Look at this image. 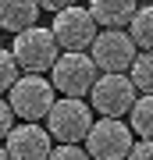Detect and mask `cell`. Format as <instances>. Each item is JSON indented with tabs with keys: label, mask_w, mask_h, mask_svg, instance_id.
<instances>
[{
	"label": "cell",
	"mask_w": 153,
	"mask_h": 160,
	"mask_svg": "<svg viewBox=\"0 0 153 160\" xmlns=\"http://www.w3.org/2000/svg\"><path fill=\"white\" fill-rule=\"evenodd\" d=\"M39 18V4L36 0H0V29L7 32H25Z\"/></svg>",
	"instance_id": "11"
},
{
	"label": "cell",
	"mask_w": 153,
	"mask_h": 160,
	"mask_svg": "<svg viewBox=\"0 0 153 160\" xmlns=\"http://www.w3.org/2000/svg\"><path fill=\"white\" fill-rule=\"evenodd\" d=\"M132 128L121 118H100L93 121L89 135H85V153L93 160H125L132 149Z\"/></svg>",
	"instance_id": "6"
},
{
	"label": "cell",
	"mask_w": 153,
	"mask_h": 160,
	"mask_svg": "<svg viewBox=\"0 0 153 160\" xmlns=\"http://www.w3.org/2000/svg\"><path fill=\"white\" fill-rule=\"evenodd\" d=\"M128 78H132V86H135L139 96H153V50L135 53V61L128 68Z\"/></svg>",
	"instance_id": "12"
},
{
	"label": "cell",
	"mask_w": 153,
	"mask_h": 160,
	"mask_svg": "<svg viewBox=\"0 0 153 160\" xmlns=\"http://www.w3.org/2000/svg\"><path fill=\"white\" fill-rule=\"evenodd\" d=\"M46 160H93L89 153H85V146H75V142H57L50 149V157Z\"/></svg>",
	"instance_id": "16"
},
{
	"label": "cell",
	"mask_w": 153,
	"mask_h": 160,
	"mask_svg": "<svg viewBox=\"0 0 153 160\" xmlns=\"http://www.w3.org/2000/svg\"><path fill=\"white\" fill-rule=\"evenodd\" d=\"M135 86L128 75H100L89 89V107L100 110V118H125L135 103Z\"/></svg>",
	"instance_id": "8"
},
{
	"label": "cell",
	"mask_w": 153,
	"mask_h": 160,
	"mask_svg": "<svg viewBox=\"0 0 153 160\" xmlns=\"http://www.w3.org/2000/svg\"><path fill=\"white\" fill-rule=\"evenodd\" d=\"M0 160H11V157H7V149H4V146H0Z\"/></svg>",
	"instance_id": "20"
},
{
	"label": "cell",
	"mask_w": 153,
	"mask_h": 160,
	"mask_svg": "<svg viewBox=\"0 0 153 160\" xmlns=\"http://www.w3.org/2000/svg\"><path fill=\"white\" fill-rule=\"evenodd\" d=\"M146 4H153V0H146Z\"/></svg>",
	"instance_id": "21"
},
{
	"label": "cell",
	"mask_w": 153,
	"mask_h": 160,
	"mask_svg": "<svg viewBox=\"0 0 153 160\" xmlns=\"http://www.w3.org/2000/svg\"><path fill=\"white\" fill-rule=\"evenodd\" d=\"M14 82H18V61H14L11 50L0 46V92H7Z\"/></svg>",
	"instance_id": "15"
},
{
	"label": "cell",
	"mask_w": 153,
	"mask_h": 160,
	"mask_svg": "<svg viewBox=\"0 0 153 160\" xmlns=\"http://www.w3.org/2000/svg\"><path fill=\"white\" fill-rule=\"evenodd\" d=\"M89 57L100 68V75H125L135 61V39L125 29H103L89 46Z\"/></svg>",
	"instance_id": "5"
},
{
	"label": "cell",
	"mask_w": 153,
	"mask_h": 160,
	"mask_svg": "<svg viewBox=\"0 0 153 160\" xmlns=\"http://www.w3.org/2000/svg\"><path fill=\"white\" fill-rule=\"evenodd\" d=\"M50 32H54V39L61 43V50H82V53H85V50L93 46V39H96L100 25L93 22L89 7L71 4V7H64V11L54 14Z\"/></svg>",
	"instance_id": "7"
},
{
	"label": "cell",
	"mask_w": 153,
	"mask_h": 160,
	"mask_svg": "<svg viewBox=\"0 0 153 160\" xmlns=\"http://www.w3.org/2000/svg\"><path fill=\"white\" fill-rule=\"evenodd\" d=\"M128 36L135 39V46L153 50V4H142L135 11V18L128 22Z\"/></svg>",
	"instance_id": "13"
},
{
	"label": "cell",
	"mask_w": 153,
	"mask_h": 160,
	"mask_svg": "<svg viewBox=\"0 0 153 160\" xmlns=\"http://www.w3.org/2000/svg\"><path fill=\"white\" fill-rule=\"evenodd\" d=\"M135 11V0H89V14L100 29H125Z\"/></svg>",
	"instance_id": "10"
},
{
	"label": "cell",
	"mask_w": 153,
	"mask_h": 160,
	"mask_svg": "<svg viewBox=\"0 0 153 160\" xmlns=\"http://www.w3.org/2000/svg\"><path fill=\"white\" fill-rule=\"evenodd\" d=\"M11 53H14V61H18V68L28 71V75H43V71H50L57 57H61V43L54 39V32L50 29H43V25H32V29H25V32H18L14 36V43H11Z\"/></svg>",
	"instance_id": "1"
},
{
	"label": "cell",
	"mask_w": 153,
	"mask_h": 160,
	"mask_svg": "<svg viewBox=\"0 0 153 160\" xmlns=\"http://www.w3.org/2000/svg\"><path fill=\"white\" fill-rule=\"evenodd\" d=\"M93 128V107L75 96H64L57 100L50 107V114H46V132H50V139H57V142H75L82 146L85 135H89Z\"/></svg>",
	"instance_id": "3"
},
{
	"label": "cell",
	"mask_w": 153,
	"mask_h": 160,
	"mask_svg": "<svg viewBox=\"0 0 153 160\" xmlns=\"http://www.w3.org/2000/svg\"><path fill=\"white\" fill-rule=\"evenodd\" d=\"M7 103H11L14 118H22V121H39V118L50 114V107H54L57 100H54L50 78H43V75H22V78L7 89Z\"/></svg>",
	"instance_id": "4"
},
{
	"label": "cell",
	"mask_w": 153,
	"mask_h": 160,
	"mask_svg": "<svg viewBox=\"0 0 153 160\" xmlns=\"http://www.w3.org/2000/svg\"><path fill=\"white\" fill-rule=\"evenodd\" d=\"M128 118H132L128 128L135 132L139 139H153V96H135Z\"/></svg>",
	"instance_id": "14"
},
{
	"label": "cell",
	"mask_w": 153,
	"mask_h": 160,
	"mask_svg": "<svg viewBox=\"0 0 153 160\" xmlns=\"http://www.w3.org/2000/svg\"><path fill=\"white\" fill-rule=\"evenodd\" d=\"M14 128V110H11V103L7 100H0V142L7 139V132Z\"/></svg>",
	"instance_id": "18"
},
{
	"label": "cell",
	"mask_w": 153,
	"mask_h": 160,
	"mask_svg": "<svg viewBox=\"0 0 153 160\" xmlns=\"http://www.w3.org/2000/svg\"><path fill=\"white\" fill-rule=\"evenodd\" d=\"M4 149L11 160H46L50 157V132L39 128V121H22L7 132Z\"/></svg>",
	"instance_id": "9"
},
{
	"label": "cell",
	"mask_w": 153,
	"mask_h": 160,
	"mask_svg": "<svg viewBox=\"0 0 153 160\" xmlns=\"http://www.w3.org/2000/svg\"><path fill=\"white\" fill-rule=\"evenodd\" d=\"M39 4V11H50V14H57V11H64V7H71L75 0H36Z\"/></svg>",
	"instance_id": "19"
},
{
	"label": "cell",
	"mask_w": 153,
	"mask_h": 160,
	"mask_svg": "<svg viewBox=\"0 0 153 160\" xmlns=\"http://www.w3.org/2000/svg\"><path fill=\"white\" fill-rule=\"evenodd\" d=\"M125 160H153V139H139V142H132V149H128Z\"/></svg>",
	"instance_id": "17"
},
{
	"label": "cell",
	"mask_w": 153,
	"mask_h": 160,
	"mask_svg": "<svg viewBox=\"0 0 153 160\" xmlns=\"http://www.w3.org/2000/svg\"><path fill=\"white\" fill-rule=\"evenodd\" d=\"M0 32H4V29H0Z\"/></svg>",
	"instance_id": "22"
},
{
	"label": "cell",
	"mask_w": 153,
	"mask_h": 160,
	"mask_svg": "<svg viewBox=\"0 0 153 160\" xmlns=\"http://www.w3.org/2000/svg\"><path fill=\"white\" fill-rule=\"evenodd\" d=\"M96 78H100V68L82 50H64L57 57V64L50 68V86L61 89L64 96H75V100H82L85 92L96 86Z\"/></svg>",
	"instance_id": "2"
}]
</instances>
